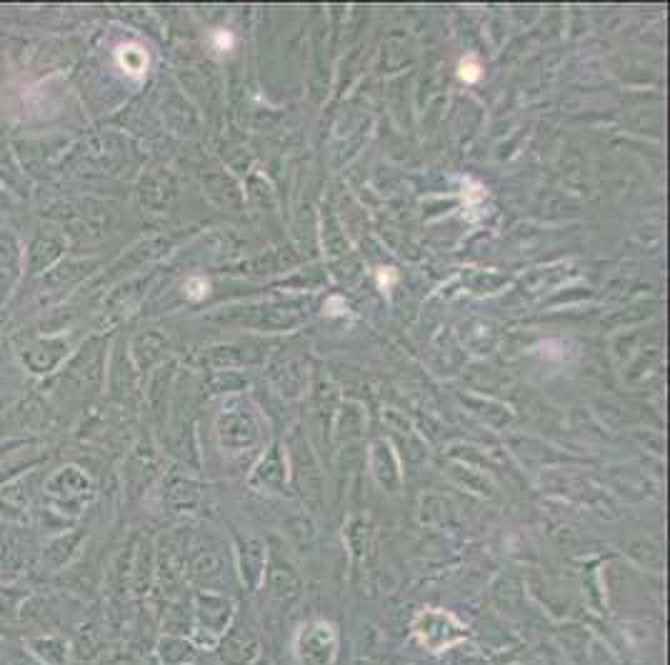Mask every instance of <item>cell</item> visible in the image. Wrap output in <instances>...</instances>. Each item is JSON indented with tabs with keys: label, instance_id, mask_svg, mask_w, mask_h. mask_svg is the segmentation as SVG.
Returning <instances> with one entry per match:
<instances>
[{
	"label": "cell",
	"instance_id": "1",
	"mask_svg": "<svg viewBox=\"0 0 670 665\" xmlns=\"http://www.w3.org/2000/svg\"><path fill=\"white\" fill-rule=\"evenodd\" d=\"M35 498V480L33 475L28 478H15L13 483H5L0 488V520L5 523H25L30 513V505Z\"/></svg>",
	"mask_w": 670,
	"mask_h": 665
},
{
	"label": "cell",
	"instance_id": "2",
	"mask_svg": "<svg viewBox=\"0 0 670 665\" xmlns=\"http://www.w3.org/2000/svg\"><path fill=\"white\" fill-rule=\"evenodd\" d=\"M65 253V235L55 233V230H45L38 238L30 243L28 253H25V265H28L30 275H45Z\"/></svg>",
	"mask_w": 670,
	"mask_h": 665
},
{
	"label": "cell",
	"instance_id": "3",
	"mask_svg": "<svg viewBox=\"0 0 670 665\" xmlns=\"http://www.w3.org/2000/svg\"><path fill=\"white\" fill-rule=\"evenodd\" d=\"M25 265V250L15 233L8 228H0V298L10 293L18 283Z\"/></svg>",
	"mask_w": 670,
	"mask_h": 665
},
{
	"label": "cell",
	"instance_id": "4",
	"mask_svg": "<svg viewBox=\"0 0 670 665\" xmlns=\"http://www.w3.org/2000/svg\"><path fill=\"white\" fill-rule=\"evenodd\" d=\"M65 353H68V348H65L63 338H45V340H38V343L28 345V348L20 353V358H23L25 368H28L30 373L48 375V373H53L60 363H63Z\"/></svg>",
	"mask_w": 670,
	"mask_h": 665
},
{
	"label": "cell",
	"instance_id": "5",
	"mask_svg": "<svg viewBox=\"0 0 670 665\" xmlns=\"http://www.w3.org/2000/svg\"><path fill=\"white\" fill-rule=\"evenodd\" d=\"M28 653L40 665H68L73 658V645L63 635L43 633L28 640Z\"/></svg>",
	"mask_w": 670,
	"mask_h": 665
},
{
	"label": "cell",
	"instance_id": "6",
	"mask_svg": "<svg viewBox=\"0 0 670 665\" xmlns=\"http://www.w3.org/2000/svg\"><path fill=\"white\" fill-rule=\"evenodd\" d=\"M75 550H78V535L75 533L58 535V538L43 550V555H40V568H43L45 573H58V570H63L65 565L70 563Z\"/></svg>",
	"mask_w": 670,
	"mask_h": 665
},
{
	"label": "cell",
	"instance_id": "7",
	"mask_svg": "<svg viewBox=\"0 0 670 665\" xmlns=\"http://www.w3.org/2000/svg\"><path fill=\"white\" fill-rule=\"evenodd\" d=\"M5 665H40V663L28 653V648L23 650L5 648Z\"/></svg>",
	"mask_w": 670,
	"mask_h": 665
},
{
	"label": "cell",
	"instance_id": "8",
	"mask_svg": "<svg viewBox=\"0 0 670 665\" xmlns=\"http://www.w3.org/2000/svg\"><path fill=\"white\" fill-rule=\"evenodd\" d=\"M480 73H483V70H480L478 60H475L473 55H468V58L460 60V78H465L468 83H473V80L480 78Z\"/></svg>",
	"mask_w": 670,
	"mask_h": 665
},
{
	"label": "cell",
	"instance_id": "9",
	"mask_svg": "<svg viewBox=\"0 0 670 665\" xmlns=\"http://www.w3.org/2000/svg\"><path fill=\"white\" fill-rule=\"evenodd\" d=\"M213 38H215V48H218V50L233 48V35H230L228 30H215Z\"/></svg>",
	"mask_w": 670,
	"mask_h": 665
},
{
	"label": "cell",
	"instance_id": "10",
	"mask_svg": "<svg viewBox=\"0 0 670 665\" xmlns=\"http://www.w3.org/2000/svg\"><path fill=\"white\" fill-rule=\"evenodd\" d=\"M23 443V440H15V438H8V440H0V460L5 458V455L8 453H13L15 448H18V445Z\"/></svg>",
	"mask_w": 670,
	"mask_h": 665
},
{
	"label": "cell",
	"instance_id": "11",
	"mask_svg": "<svg viewBox=\"0 0 670 665\" xmlns=\"http://www.w3.org/2000/svg\"><path fill=\"white\" fill-rule=\"evenodd\" d=\"M5 208H8V193H5V190H0V213H3Z\"/></svg>",
	"mask_w": 670,
	"mask_h": 665
}]
</instances>
